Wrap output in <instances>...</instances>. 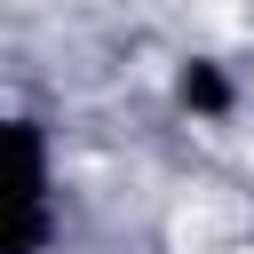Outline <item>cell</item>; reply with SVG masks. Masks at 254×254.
Returning <instances> with one entry per match:
<instances>
[{"label": "cell", "mask_w": 254, "mask_h": 254, "mask_svg": "<svg viewBox=\"0 0 254 254\" xmlns=\"http://www.w3.org/2000/svg\"><path fill=\"white\" fill-rule=\"evenodd\" d=\"M0 198H56V143L32 111H0Z\"/></svg>", "instance_id": "cell-1"}, {"label": "cell", "mask_w": 254, "mask_h": 254, "mask_svg": "<svg viewBox=\"0 0 254 254\" xmlns=\"http://www.w3.org/2000/svg\"><path fill=\"white\" fill-rule=\"evenodd\" d=\"M175 103H183L190 119H230V111H238V87H230V71H222L214 56H190V64L175 71Z\"/></svg>", "instance_id": "cell-2"}, {"label": "cell", "mask_w": 254, "mask_h": 254, "mask_svg": "<svg viewBox=\"0 0 254 254\" xmlns=\"http://www.w3.org/2000/svg\"><path fill=\"white\" fill-rule=\"evenodd\" d=\"M56 246V198H0V254H48Z\"/></svg>", "instance_id": "cell-3"}]
</instances>
